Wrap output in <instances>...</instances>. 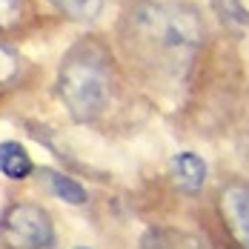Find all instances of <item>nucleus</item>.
<instances>
[{"label":"nucleus","instance_id":"obj_12","mask_svg":"<svg viewBox=\"0 0 249 249\" xmlns=\"http://www.w3.org/2000/svg\"><path fill=\"white\" fill-rule=\"evenodd\" d=\"M77 249H86V247H77Z\"/></svg>","mask_w":249,"mask_h":249},{"label":"nucleus","instance_id":"obj_6","mask_svg":"<svg viewBox=\"0 0 249 249\" xmlns=\"http://www.w3.org/2000/svg\"><path fill=\"white\" fill-rule=\"evenodd\" d=\"M0 172L12 180H23L35 172V163L29 158V152L18 141H3L0 143Z\"/></svg>","mask_w":249,"mask_h":249},{"label":"nucleus","instance_id":"obj_2","mask_svg":"<svg viewBox=\"0 0 249 249\" xmlns=\"http://www.w3.org/2000/svg\"><path fill=\"white\" fill-rule=\"evenodd\" d=\"M109 80H112V66L103 46L98 40H80L66 52L60 63L57 95L69 109V115L86 124L103 112L109 100Z\"/></svg>","mask_w":249,"mask_h":249},{"label":"nucleus","instance_id":"obj_11","mask_svg":"<svg viewBox=\"0 0 249 249\" xmlns=\"http://www.w3.org/2000/svg\"><path fill=\"white\" fill-rule=\"evenodd\" d=\"M26 0H0V29L6 26H15L23 15Z\"/></svg>","mask_w":249,"mask_h":249},{"label":"nucleus","instance_id":"obj_8","mask_svg":"<svg viewBox=\"0 0 249 249\" xmlns=\"http://www.w3.org/2000/svg\"><path fill=\"white\" fill-rule=\"evenodd\" d=\"M52 6L69 18V20H77V23H92L98 20L106 9V0H49Z\"/></svg>","mask_w":249,"mask_h":249},{"label":"nucleus","instance_id":"obj_7","mask_svg":"<svg viewBox=\"0 0 249 249\" xmlns=\"http://www.w3.org/2000/svg\"><path fill=\"white\" fill-rule=\"evenodd\" d=\"M40 178L46 180V186H49L57 198L66 200V203H72V206H80V203H86V200H89L86 189L77 183L75 178H69V175L57 172V169H40Z\"/></svg>","mask_w":249,"mask_h":249},{"label":"nucleus","instance_id":"obj_4","mask_svg":"<svg viewBox=\"0 0 249 249\" xmlns=\"http://www.w3.org/2000/svg\"><path fill=\"white\" fill-rule=\"evenodd\" d=\"M221 209H224V221L229 232L235 235V241L244 249H249V189L229 186L221 198Z\"/></svg>","mask_w":249,"mask_h":249},{"label":"nucleus","instance_id":"obj_5","mask_svg":"<svg viewBox=\"0 0 249 249\" xmlns=\"http://www.w3.org/2000/svg\"><path fill=\"white\" fill-rule=\"evenodd\" d=\"M206 160L198 152H180L172 160V175L178 180V186L183 192H200V186L206 183Z\"/></svg>","mask_w":249,"mask_h":249},{"label":"nucleus","instance_id":"obj_9","mask_svg":"<svg viewBox=\"0 0 249 249\" xmlns=\"http://www.w3.org/2000/svg\"><path fill=\"white\" fill-rule=\"evenodd\" d=\"M141 249H200L195 238L180 235V232H169V229H152L143 235Z\"/></svg>","mask_w":249,"mask_h":249},{"label":"nucleus","instance_id":"obj_1","mask_svg":"<svg viewBox=\"0 0 249 249\" xmlns=\"http://www.w3.org/2000/svg\"><path fill=\"white\" fill-rule=\"evenodd\" d=\"M118 37L141 69L163 77L186 75L203 43L198 12L169 0H135L118 23Z\"/></svg>","mask_w":249,"mask_h":249},{"label":"nucleus","instance_id":"obj_10","mask_svg":"<svg viewBox=\"0 0 249 249\" xmlns=\"http://www.w3.org/2000/svg\"><path fill=\"white\" fill-rule=\"evenodd\" d=\"M212 9L224 26H235V29L249 26V12L244 0H212Z\"/></svg>","mask_w":249,"mask_h":249},{"label":"nucleus","instance_id":"obj_3","mask_svg":"<svg viewBox=\"0 0 249 249\" xmlns=\"http://www.w3.org/2000/svg\"><path fill=\"white\" fill-rule=\"evenodd\" d=\"M0 241L6 249H49L54 244L52 218L35 203H15L0 218Z\"/></svg>","mask_w":249,"mask_h":249}]
</instances>
